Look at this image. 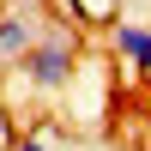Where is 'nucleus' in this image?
<instances>
[{
	"mask_svg": "<svg viewBox=\"0 0 151 151\" xmlns=\"http://www.w3.org/2000/svg\"><path fill=\"white\" fill-rule=\"evenodd\" d=\"M18 73H24V85H30L36 97L73 91V79H79V36H73V30H48L42 42L18 60Z\"/></svg>",
	"mask_w": 151,
	"mask_h": 151,
	"instance_id": "1",
	"label": "nucleus"
},
{
	"mask_svg": "<svg viewBox=\"0 0 151 151\" xmlns=\"http://www.w3.org/2000/svg\"><path fill=\"white\" fill-rule=\"evenodd\" d=\"M109 48H115L121 67H133L139 79H151V24H139V18H115V24H109Z\"/></svg>",
	"mask_w": 151,
	"mask_h": 151,
	"instance_id": "2",
	"label": "nucleus"
},
{
	"mask_svg": "<svg viewBox=\"0 0 151 151\" xmlns=\"http://www.w3.org/2000/svg\"><path fill=\"white\" fill-rule=\"evenodd\" d=\"M36 42H42V36H36V18H30V12H0V60L18 67Z\"/></svg>",
	"mask_w": 151,
	"mask_h": 151,
	"instance_id": "3",
	"label": "nucleus"
},
{
	"mask_svg": "<svg viewBox=\"0 0 151 151\" xmlns=\"http://www.w3.org/2000/svg\"><path fill=\"white\" fill-rule=\"evenodd\" d=\"M73 24H115V0H67Z\"/></svg>",
	"mask_w": 151,
	"mask_h": 151,
	"instance_id": "4",
	"label": "nucleus"
},
{
	"mask_svg": "<svg viewBox=\"0 0 151 151\" xmlns=\"http://www.w3.org/2000/svg\"><path fill=\"white\" fill-rule=\"evenodd\" d=\"M12 151H48V145L36 139V133H18V145H12Z\"/></svg>",
	"mask_w": 151,
	"mask_h": 151,
	"instance_id": "5",
	"label": "nucleus"
},
{
	"mask_svg": "<svg viewBox=\"0 0 151 151\" xmlns=\"http://www.w3.org/2000/svg\"><path fill=\"white\" fill-rule=\"evenodd\" d=\"M18 139H12V127H6V115H0V151H12Z\"/></svg>",
	"mask_w": 151,
	"mask_h": 151,
	"instance_id": "6",
	"label": "nucleus"
}]
</instances>
